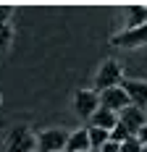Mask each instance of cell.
<instances>
[{"label":"cell","mask_w":147,"mask_h":152,"mask_svg":"<svg viewBox=\"0 0 147 152\" xmlns=\"http://www.w3.org/2000/svg\"><path fill=\"white\" fill-rule=\"evenodd\" d=\"M123 84V71H121V63L118 61H105L100 66V71L95 76V92L100 94L105 89H116Z\"/></svg>","instance_id":"obj_1"},{"label":"cell","mask_w":147,"mask_h":152,"mask_svg":"<svg viewBox=\"0 0 147 152\" xmlns=\"http://www.w3.org/2000/svg\"><path fill=\"white\" fill-rule=\"evenodd\" d=\"M37 150V137L26 126H16L5 137V152H34Z\"/></svg>","instance_id":"obj_2"},{"label":"cell","mask_w":147,"mask_h":152,"mask_svg":"<svg viewBox=\"0 0 147 152\" xmlns=\"http://www.w3.org/2000/svg\"><path fill=\"white\" fill-rule=\"evenodd\" d=\"M68 134L66 129H47L37 137V150L34 152H63L66 150V142H68Z\"/></svg>","instance_id":"obj_3"},{"label":"cell","mask_w":147,"mask_h":152,"mask_svg":"<svg viewBox=\"0 0 147 152\" xmlns=\"http://www.w3.org/2000/svg\"><path fill=\"white\" fill-rule=\"evenodd\" d=\"M97 107H100V94H97V92H92V89L74 92V110H76L79 118H87L89 121Z\"/></svg>","instance_id":"obj_4"},{"label":"cell","mask_w":147,"mask_h":152,"mask_svg":"<svg viewBox=\"0 0 147 152\" xmlns=\"http://www.w3.org/2000/svg\"><path fill=\"white\" fill-rule=\"evenodd\" d=\"M121 89L126 92L129 105L139 107V110H147V81H142V79H123Z\"/></svg>","instance_id":"obj_5"},{"label":"cell","mask_w":147,"mask_h":152,"mask_svg":"<svg viewBox=\"0 0 147 152\" xmlns=\"http://www.w3.org/2000/svg\"><path fill=\"white\" fill-rule=\"evenodd\" d=\"M118 123L129 131V134H137L142 126L147 123V115H145V110H139V107H134V105H129V107H123L121 113H118Z\"/></svg>","instance_id":"obj_6"},{"label":"cell","mask_w":147,"mask_h":152,"mask_svg":"<svg viewBox=\"0 0 147 152\" xmlns=\"http://www.w3.org/2000/svg\"><path fill=\"white\" fill-rule=\"evenodd\" d=\"M100 107H105V110H110V113L118 115L123 107H129V97H126V92L121 89V87L105 89V92H100Z\"/></svg>","instance_id":"obj_7"},{"label":"cell","mask_w":147,"mask_h":152,"mask_svg":"<svg viewBox=\"0 0 147 152\" xmlns=\"http://www.w3.org/2000/svg\"><path fill=\"white\" fill-rule=\"evenodd\" d=\"M113 45H118V47H142V45H147V24L145 26H137V29H123L121 34L113 37Z\"/></svg>","instance_id":"obj_8"},{"label":"cell","mask_w":147,"mask_h":152,"mask_svg":"<svg viewBox=\"0 0 147 152\" xmlns=\"http://www.w3.org/2000/svg\"><path fill=\"white\" fill-rule=\"evenodd\" d=\"M118 123V115L116 113H110V110H105V107H97L95 110V115L89 118V129H103V131H113Z\"/></svg>","instance_id":"obj_9"},{"label":"cell","mask_w":147,"mask_h":152,"mask_svg":"<svg viewBox=\"0 0 147 152\" xmlns=\"http://www.w3.org/2000/svg\"><path fill=\"white\" fill-rule=\"evenodd\" d=\"M63 152H89V134H87V129H76V131H71Z\"/></svg>","instance_id":"obj_10"},{"label":"cell","mask_w":147,"mask_h":152,"mask_svg":"<svg viewBox=\"0 0 147 152\" xmlns=\"http://www.w3.org/2000/svg\"><path fill=\"white\" fill-rule=\"evenodd\" d=\"M126 29H137L147 24V5H129L126 8Z\"/></svg>","instance_id":"obj_11"},{"label":"cell","mask_w":147,"mask_h":152,"mask_svg":"<svg viewBox=\"0 0 147 152\" xmlns=\"http://www.w3.org/2000/svg\"><path fill=\"white\" fill-rule=\"evenodd\" d=\"M87 134H89V150H92V152H97L105 142H110V134L103 131V129H89V126H87Z\"/></svg>","instance_id":"obj_12"},{"label":"cell","mask_w":147,"mask_h":152,"mask_svg":"<svg viewBox=\"0 0 147 152\" xmlns=\"http://www.w3.org/2000/svg\"><path fill=\"white\" fill-rule=\"evenodd\" d=\"M13 42V29H11V24H0V53H5L8 47Z\"/></svg>","instance_id":"obj_13"},{"label":"cell","mask_w":147,"mask_h":152,"mask_svg":"<svg viewBox=\"0 0 147 152\" xmlns=\"http://www.w3.org/2000/svg\"><path fill=\"white\" fill-rule=\"evenodd\" d=\"M126 139H132V134H129V131H126L121 123H116V129L110 131V142H116V144H123Z\"/></svg>","instance_id":"obj_14"},{"label":"cell","mask_w":147,"mask_h":152,"mask_svg":"<svg viewBox=\"0 0 147 152\" xmlns=\"http://www.w3.org/2000/svg\"><path fill=\"white\" fill-rule=\"evenodd\" d=\"M11 16H13V5L0 3V24H11Z\"/></svg>","instance_id":"obj_15"},{"label":"cell","mask_w":147,"mask_h":152,"mask_svg":"<svg viewBox=\"0 0 147 152\" xmlns=\"http://www.w3.org/2000/svg\"><path fill=\"white\" fill-rule=\"evenodd\" d=\"M121 152H142V144L132 137V139H126V142L121 144Z\"/></svg>","instance_id":"obj_16"},{"label":"cell","mask_w":147,"mask_h":152,"mask_svg":"<svg viewBox=\"0 0 147 152\" xmlns=\"http://www.w3.org/2000/svg\"><path fill=\"white\" fill-rule=\"evenodd\" d=\"M134 139H137V142H139L142 147H145V144H147V123H145V126H142V129H139V131H137V134H134Z\"/></svg>","instance_id":"obj_17"},{"label":"cell","mask_w":147,"mask_h":152,"mask_svg":"<svg viewBox=\"0 0 147 152\" xmlns=\"http://www.w3.org/2000/svg\"><path fill=\"white\" fill-rule=\"evenodd\" d=\"M97 152H121V144H116V142H105Z\"/></svg>","instance_id":"obj_18"},{"label":"cell","mask_w":147,"mask_h":152,"mask_svg":"<svg viewBox=\"0 0 147 152\" xmlns=\"http://www.w3.org/2000/svg\"><path fill=\"white\" fill-rule=\"evenodd\" d=\"M142 152H147V144H145V147H142Z\"/></svg>","instance_id":"obj_19"},{"label":"cell","mask_w":147,"mask_h":152,"mask_svg":"<svg viewBox=\"0 0 147 152\" xmlns=\"http://www.w3.org/2000/svg\"><path fill=\"white\" fill-rule=\"evenodd\" d=\"M89 152H92V150H89Z\"/></svg>","instance_id":"obj_20"}]
</instances>
